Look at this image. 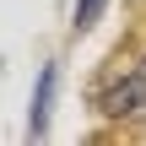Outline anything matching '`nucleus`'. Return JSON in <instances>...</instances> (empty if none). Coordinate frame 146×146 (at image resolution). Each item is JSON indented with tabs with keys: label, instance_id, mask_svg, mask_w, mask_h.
Instances as JSON below:
<instances>
[{
	"label": "nucleus",
	"instance_id": "nucleus-1",
	"mask_svg": "<svg viewBox=\"0 0 146 146\" xmlns=\"http://www.w3.org/2000/svg\"><path fill=\"white\" fill-rule=\"evenodd\" d=\"M92 103L114 119H146V60H108L103 81L92 87Z\"/></svg>",
	"mask_w": 146,
	"mask_h": 146
},
{
	"label": "nucleus",
	"instance_id": "nucleus-2",
	"mask_svg": "<svg viewBox=\"0 0 146 146\" xmlns=\"http://www.w3.org/2000/svg\"><path fill=\"white\" fill-rule=\"evenodd\" d=\"M49 103H54V65L38 76V98H33V130L43 135V125H49Z\"/></svg>",
	"mask_w": 146,
	"mask_h": 146
},
{
	"label": "nucleus",
	"instance_id": "nucleus-3",
	"mask_svg": "<svg viewBox=\"0 0 146 146\" xmlns=\"http://www.w3.org/2000/svg\"><path fill=\"white\" fill-rule=\"evenodd\" d=\"M103 16V0H76V27H92Z\"/></svg>",
	"mask_w": 146,
	"mask_h": 146
}]
</instances>
